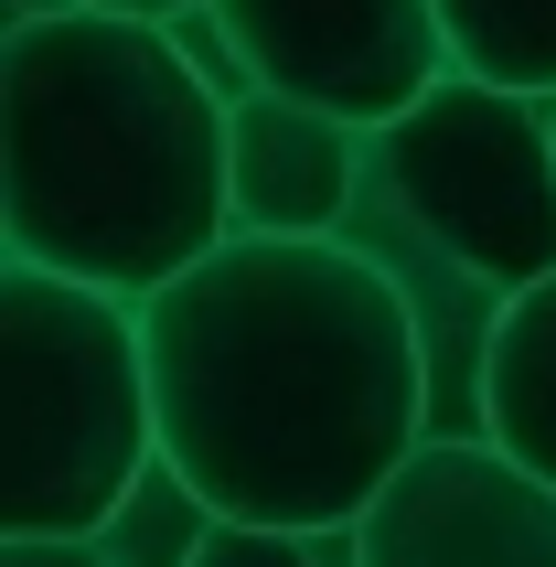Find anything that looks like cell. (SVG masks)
Instances as JSON below:
<instances>
[{
	"instance_id": "6da1fadb",
	"label": "cell",
	"mask_w": 556,
	"mask_h": 567,
	"mask_svg": "<svg viewBox=\"0 0 556 567\" xmlns=\"http://www.w3.org/2000/svg\"><path fill=\"white\" fill-rule=\"evenodd\" d=\"M161 461L236 525L353 536L439 429L406 289L342 236H225L140 300Z\"/></svg>"
},
{
	"instance_id": "7a4b0ae2",
	"label": "cell",
	"mask_w": 556,
	"mask_h": 567,
	"mask_svg": "<svg viewBox=\"0 0 556 567\" xmlns=\"http://www.w3.org/2000/svg\"><path fill=\"white\" fill-rule=\"evenodd\" d=\"M236 236L225 86L172 22L43 0L0 32V257L151 300Z\"/></svg>"
},
{
	"instance_id": "3957f363",
	"label": "cell",
	"mask_w": 556,
	"mask_h": 567,
	"mask_svg": "<svg viewBox=\"0 0 556 567\" xmlns=\"http://www.w3.org/2000/svg\"><path fill=\"white\" fill-rule=\"evenodd\" d=\"M342 247H364L406 289L418 343H429L439 440H482L493 321L535 279H556V96L482 86L450 64L418 107L364 128Z\"/></svg>"
},
{
	"instance_id": "277c9868",
	"label": "cell",
	"mask_w": 556,
	"mask_h": 567,
	"mask_svg": "<svg viewBox=\"0 0 556 567\" xmlns=\"http://www.w3.org/2000/svg\"><path fill=\"white\" fill-rule=\"evenodd\" d=\"M161 461L140 300L0 257V536H96Z\"/></svg>"
},
{
	"instance_id": "5b68a950",
	"label": "cell",
	"mask_w": 556,
	"mask_h": 567,
	"mask_svg": "<svg viewBox=\"0 0 556 567\" xmlns=\"http://www.w3.org/2000/svg\"><path fill=\"white\" fill-rule=\"evenodd\" d=\"M204 11H215L236 75L342 107L353 128H385L450 75L439 0H204Z\"/></svg>"
},
{
	"instance_id": "8992f818",
	"label": "cell",
	"mask_w": 556,
	"mask_h": 567,
	"mask_svg": "<svg viewBox=\"0 0 556 567\" xmlns=\"http://www.w3.org/2000/svg\"><path fill=\"white\" fill-rule=\"evenodd\" d=\"M353 567H556V482L503 440H418L353 514Z\"/></svg>"
},
{
	"instance_id": "52a82bcc",
	"label": "cell",
	"mask_w": 556,
	"mask_h": 567,
	"mask_svg": "<svg viewBox=\"0 0 556 567\" xmlns=\"http://www.w3.org/2000/svg\"><path fill=\"white\" fill-rule=\"evenodd\" d=\"M225 183H236V236H342L364 183V128L247 75L225 86Z\"/></svg>"
},
{
	"instance_id": "ba28073f",
	"label": "cell",
	"mask_w": 556,
	"mask_h": 567,
	"mask_svg": "<svg viewBox=\"0 0 556 567\" xmlns=\"http://www.w3.org/2000/svg\"><path fill=\"white\" fill-rule=\"evenodd\" d=\"M482 440H503L525 472L556 482V279H535L493 321V353H482Z\"/></svg>"
},
{
	"instance_id": "9c48e42d",
	"label": "cell",
	"mask_w": 556,
	"mask_h": 567,
	"mask_svg": "<svg viewBox=\"0 0 556 567\" xmlns=\"http://www.w3.org/2000/svg\"><path fill=\"white\" fill-rule=\"evenodd\" d=\"M439 32L461 75L556 96V0H439Z\"/></svg>"
},
{
	"instance_id": "30bf717a",
	"label": "cell",
	"mask_w": 556,
	"mask_h": 567,
	"mask_svg": "<svg viewBox=\"0 0 556 567\" xmlns=\"http://www.w3.org/2000/svg\"><path fill=\"white\" fill-rule=\"evenodd\" d=\"M215 525H225V514L204 504V493H193V482L172 472V461H151V472H140V493H128V504L107 514L96 536L119 546V567H193Z\"/></svg>"
},
{
	"instance_id": "8fae6325",
	"label": "cell",
	"mask_w": 556,
	"mask_h": 567,
	"mask_svg": "<svg viewBox=\"0 0 556 567\" xmlns=\"http://www.w3.org/2000/svg\"><path fill=\"white\" fill-rule=\"evenodd\" d=\"M193 567H353V536H300V525H236L225 514Z\"/></svg>"
},
{
	"instance_id": "7c38bea8",
	"label": "cell",
	"mask_w": 556,
	"mask_h": 567,
	"mask_svg": "<svg viewBox=\"0 0 556 567\" xmlns=\"http://www.w3.org/2000/svg\"><path fill=\"white\" fill-rule=\"evenodd\" d=\"M0 567H119L107 536H0Z\"/></svg>"
},
{
	"instance_id": "4fadbf2b",
	"label": "cell",
	"mask_w": 556,
	"mask_h": 567,
	"mask_svg": "<svg viewBox=\"0 0 556 567\" xmlns=\"http://www.w3.org/2000/svg\"><path fill=\"white\" fill-rule=\"evenodd\" d=\"M11 11H43V0H11ZM96 11H140V22H183V11H204V0H96Z\"/></svg>"
}]
</instances>
